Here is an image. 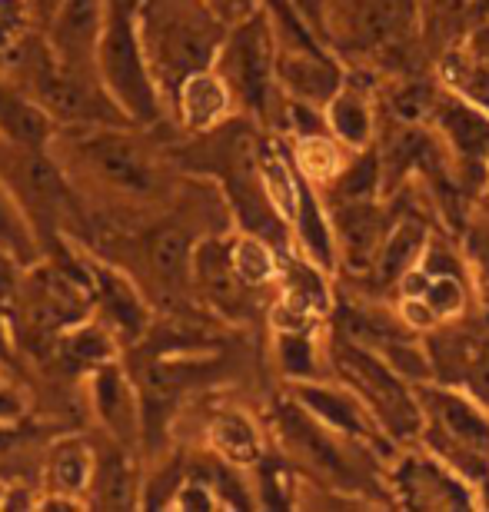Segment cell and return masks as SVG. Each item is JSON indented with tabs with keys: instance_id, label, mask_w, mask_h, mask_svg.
<instances>
[{
	"instance_id": "obj_22",
	"label": "cell",
	"mask_w": 489,
	"mask_h": 512,
	"mask_svg": "<svg viewBox=\"0 0 489 512\" xmlns=\"http://www.w3.org/2000/svg\"><path fill=\"white\" fill-rule=\"evenodd\" d=\"M340 233H343V240L350 243L353 256H366L380 243V220H376L370 210L350 207L346 213H340Z\"/></svg>"
},
{
	"instance_id": "obj_9",
	"label": "cell",
	"mask_w": 489,
	"mask_h": 512,
	"mask_svg": "<svg viewBox=\"0 0 489 512\" xmlns=\"http://www.w3.org/2000/svg\"><path fill=\"white\" fill-rule=\"evenodd\" d=\"M170 107L177 110L180 124L190 133H210V130H217L223 124V117L230 114L233 90L227 80L220 77L217 67L197 70V74H190L177 87Z\"/></svg>"
},
{
	"instance_id": "obj_20",
	"label": "cell",
	"mask_w": 489,
	"mask_h": 512,
	"mask_svg": "<svg viewBox=\"0 0 489 512\" xmlns=\"http://www.w3.org/2000/svg\"><path fill=\"white\" fill-rule=\"evenodd\" d=\"M230 260H233V270H237L243 286H260L277 273L273 250L257 237V233H247V237H240L237 243H230Z\"/></svg>"
},
{
	"instance_id": "obj_24",
	"label": "cell",
	"mask_w": 489,
	"mask_h": 512,
	"mask_svg": "<svg viewBox=\"0 0 489 512\" xmlns=\"http://www.w3.org/2000/svg\"><path fill=\"white\" fill-rule=\"evenodd\" d=\"M330 120L333 130L350 143H363L370 137V114L356 97H336L330 104Z\"/></svg>"
},
{
	"instance_id": "obj_7",
	"label": "cell",
	"mask_w": 489,
	"mask_h": 512,
	"mask_svg": "<svg viewBox=\"0 0 489 512\" xmlns=\"http://www.w3.org/2000/svg\"><path fill=\"white\" fill-rule=\"evenodd\" d=\"M430 409L436 416V443L443 449H460L456 463L466 473L476 469V459L489 453V426L486 419L460 396L430 393Z\"/></svg>"
},
{
	"instance_id": "obj_14",
	"label": "cell",
	"mask_w": 489,
	"mask_h": 512,
	"mask_svg": "<svg viewBox=\"0 0 489 512\" xmlns=\"http://www.w3.org/2000/svg\"><path fill=\"white\" fill-rule=\"evenodd\" d=\"M277 77L283 80V87H290L300 100H310V104H326L336 94V70L317 50L287 47L277 57Z\"/></svg>"
},
{
	"instance_id": "obj_18",
	"label": "cell",
	"mask_w": 489,
	"mask_h": 512,
	"mask_svg": "<svg viewBox=\"0 0 489 512\" xmlns=\"http://www.w3.org/2000/svg\"><path fill=\"white\" fill-rule=\"evenodd\" d=\"M257 170H260L263 190H267V197L273 203V210H277V217L297 220L300 207H303V193L297 187V180H293L287 160H283L277 150L257 147Z\"/></svg>"
},
{
	"instance_id": "obj_10",
	"label": "cell",
	"mask_w": 489,
	"mask_h": 512,
	"mask_svg": "<svg viewBox=\"0 0 489 512\" xmlns=\"http://www.w3.org/2000/svg\"><path fill=\"white\" fill-rule=\"evenodd\" d=\"M60 124L17 84L0 70V137L10 143H24V147L50 150Z\"/></svg>"
},
{
	"instance_id": "obj_16",
	"label": "cell",
	"mask_w": 489,
	"mask_h": 512,
	"mask_svg": "<svg viewBox=\"0 0 489 512\" xmlns=\"http://www.w3.org/2000/svg\"><path fill=\"white\" fill-rule=\"evenodd\" d=\"M0 250L17 256L24 266L44 260V247H40L34 223H30L24 207H20L17 197L10 193L4 177H0Z\"/></svg>"
},
{
	"instance_id": "obj_17",
	"label": "cell",
	"mask_w": 489,
	"mask_h": 512,
	"mask_svg": "<svg viewBox=\"0 0 489 512\" xmlns=\"http://www.w3.org/2000/svg\"><path fill=\"white\" fill-rule=\"evenodd\" d=\"M207 439L213 446L223 463L230 466H243V463H253L260 456V436L257 429L247 416L240 413H220L210 419V429H207Z\"/></svg>"
},
{
	"instance_id": "obj_33",
	"label": "cell",
	"mask_w": 489,
	"mask_h": 512,
	"mask_svg": "<svg viewBox=\"0 0 489 512\" xmlns=\"http://www.w3.org/2000/svg\"><path fill=\"white\" fill-rule=\"evenodd\" d=\"M4 489H7V486H4V483H0V503H4Z\"/></svg>"
},
{
	"instance_id": "obj_6",
	"label": "cell",
	"mask_w": 489,
	"mask_h": 512,
	"mask_svg": "<svg viewBox=\"0 0 489 512\" xmlns=\"http://www.w3.org/2000/svg\"><path fill=\"white\" fill-rule=\"evenodd\" d=\"M90 406H94L97 423L104 426L110 439L124 446H137L144 433V413H140V389L137 380L120 370V363H104L87 376Z\"/></svg>"
},
{
	"instance_id": "obj_25",
	"label": "cell",
	"mask_w": 489,
	"mask_h": 512,
	"mask_svg": "<svg viewBox=\"0 0 489 512\" xmlns=\"http://www.w3.org/2000/svg\"><path fill=\"white\" fill-rule=\"evenodd\" d=\"M30 7L27 0H0V60L30 34Z\"/></svg>"
},
{
	"instance_id": "obj_13",
	"label": "cell",
	"mask_w": 489,
	"mask_h": 512,
	"mask_svg": "<svg viewBox=\"0 0 489 512\" xmlns=\"http://www.w3.org/2000/svg\"><path fill=\"white\" fill-rule=\"evenodd\" d=\"M277 423H280V433L283 439L297 449V453L307 459L310 466H317L320 473L326 476H336V479H350L346 473V463H343V456H340V449H336L330 439L323 436V429L313 423V419L307 413H300V409H280V416H277Z\"/></svg>"
},
{
	"instance_id": "obj_31",
	"label": "cell",
	"mask_w": 489,
	"mask_h": 512,
	"mask_svg": "<svg viewBox=\"0 0 489 512\" xmlns=\"http://www.w3.org/2000/svg\"><path fill=\"white\" fill-rule=\"evenodd\" d=\"M27 413V403H24V393L7 383H0V429L4 426H14L20 423Z\"/></svg>"
},
{
	"instance_id": "obj_30",
	"label": "cell",
	"mask_w": 489,
	"mask_h": 512,
	"mask_svg": "<svg viewBox=\"0 0 489 512\" xmlns=\"http://www.w3.org/2000/svg\"><path fill=\"white\" fill-rule=\"evenodd\" d=\"M426 306H430L433 316H450L463 306V290L460 283L450 280V276H440V280H433L430 293H426Z\"/></svg>"
},
{
	"instance_id": "obj_5",
	"label": "cell",
	"mask_w": 489,
	"mask_h": 512,
	"mask_svg": "<svg viewBox=\"0 0 489 512\" xmlns=\"http://www.w3.org/2000/svg\"><path fill=\"white\" fill-rule=\"evenodd\" d=\"M90 296H94V316L104 320L117 333L120 343H140L154 323L147 296L140 293L134 276L124 273L120 266L100 260L94 253H84Z\"/></svg>"
},
{
	"instance_id": "obj_4",
	"label": "cell",
	"mask_w": 489,
	"mask_h": 512,
	"mask_svg": "<svg viewBox=\"0 0 489 512\" xmlns=\"http://www.w3.org/2000/svg\"><path fill=\"white\" fill-rule=\"evenodd\" d=\"M220 77L227 80L233 97H240L253 114H263L273 87V70H277V57H273V27L267 17L250 14L247 20L233 24L220 47L217 64Z\"/></svg>"
},
{
	"instance_id": "obj_23",
	"label": "cell",
	"mask_w": 489,
	"mask_h": 512,
	"mask_svg": "<svg viewBox=\"0 0 489 512\" xmlns=\"http://www.w3.org/2000/svg\"><path fill=\"white\" fill-rule=\"evenodd\" d=\"M297 160L300 170L307 173L310 180H330L336 167H340V153H336L333 143H326V137H303L297 147Z\"/></svg>"
},
{
	"instance_id": "obj_1",
	"label": "cell",
	"mask_w": 489,
	"mask_h": 512,
	"mask_svg": "<svg viewBox=\"0 0 489 512\" xmlns=\"http://www.w3.org/2000/svg\"><path fill=\"white\" fill-rule=\"evenodd\" d=\"M137 127H60L50 153L57 157L67 180L90 183L97 193L114 200H157L163 190L160 163L154 160Z\"/></svg>"
},
{
	"instance_id": "obj_26",
	"label": "cell",
	"mask_w": 489,
	"mask_h": 512,
	"mask_svg": "<svg viewBox=\"0 0 489 512\" xmlns=\"http://www.w3.org/2000/svg\"><path fill=\"white\" fill-rule=\"evenodd\" d=\"M446 127L453 130L456 143H460L466 153H483L489 147V127L480 117H473L470 110H450Z\"/></svg>"
},
{
	"instance_id": "obj_27",
	"label": "cell",
	"mask_w": 489,
	"mask_h": 512,
	"mask_svg": "<svg viewBox=\"0 0 489 512\" xmlns=\"http://www.w3.org/2000/svg\"><path fill=\"white\" fill-rule=\"evenodd\" d=\"M173 509H183V512H213L220 509V496L217 489H213L203 476H187L180 486L177 499H173Z\"/></svg>"
},
{
	"instance_id": "obj_28",
	"label": "cell",
	"mask_w": 489,
	"mask_h": 512,
	"mask_svg": "<svg viewBox=\"0 0 489 512\" xmlns=\"http://www.w3.org/2000/svg\"><path fill=\"white\" fill-rule=\"evenodd\" d=\"M280 360H283V370L293 373V376H297V373H313V350H310V343L300 336V330H283Z\"/></svg>"
},
{
	"instance_id": "obj_8",
	"label": "cell",
	"mask_w": 489,
	"mask_h": 512,
	"mask_svg": "<svg viewBox=\"0 0 489 512\" xmlns=\"http://www.w3.org/2000/svg\"><path fill=\"white\" fill-rule=\"evenodd\" d=\"M140 486H144V476L137 469L134 446L110 439V446L97 453V469H94L87 503L94 509H117V512L140 509Z\"/></svg>"
},
{
	"instance_id": "obj_11",
	"label": "cell",
	"mask_w": 489,
	"mask_h": 512,
	"mask_svg": "<svg viewBox=\"0 0 489 512\" xmlns=\"http://www.w3.org/2000/svg\"><path fill=\"white\" fill-rule=\"evenodd\" d=\"M54 353H57V363L64 366V370H70V373L77 370V373L90 376L97 366L117 360L120 340L104 320L87 316V320H80L77 326H70V330H64L57 336Z\"/></svg>"
},
{
	"instance_id": "obj_29",
	"label": "cell",
	"mask_w": 489,
	"mask_h": 512,
	"mask_svg": "<svg viewBox=\"0 0 489 512\" xmlns=\"http://www.w3.org/2000/svg\"><path fill=\"white\" fill-rule=\"evenodd\" d=\"M416 243H420V233L416 230H400L396 237L390 240V247L383 253V276H396L410 266L413 253H416Z\"/></svg>"
},
{
	"instance_id": "obj_2",
	"label": "cell",
	"mask_w": 489,
	"mask_h": 512,
	"mask_svg": "<svg viewBox=\"0 0 489 512\" xmlns=\"http://www.w3.org/2000/svg\"><path fill=\"white\" fill-rule=\"evenodd\" d=\"M134 10L150 74L170 107L183 80L217 64L227 24L203 0H134Z\"/></svg>"
},
{
	"instance_id": "obj_3",
	"label": "cell",
	"mask_w": 489,
	"mask_h": 512,
	"mask_svg": "<svg viewBox=\"0 0 489 512\" xmlns=\"http://www.w3.org/2000/svg\"><path fill=\"white\" fill-rule=\"evenodd\" d=\"M94 67L110 100L124 110L134 127H154L167 114V100L150 74L144 40L137 30L134 0H104Z\"/></svg>"
},
{
	"instance_id": "obj_15",
	"label": "cell",
	"mask_w": 489,
	"mask_h": 512,
	"mask_svg": "<svg viewBox=\"0 0 489 512\" xmlns=\"http://www.w3.org/2000/svg\"><path fill=\"white\" fill-rule=\"evenodd\" d=\"M144 260L163 286H180L190 280L193 243L180 227H157L144 243Z\"/></svg>"
},
{
	"instance_id": "obj_19",
	"label": "cell",
	"mask_w": 489,
	"mask_h": 512,
	"mask_svg": "<svg viewBox=\"0 0 489 512\" xmlns=\"http://www.w3.org/2000/svg\"><path fill=\"white\" fill-rule=\"evenodd\" d=\"M343 366H346V373L360 380V386L366 389V393H373V399L380 403V409L390 419L410 413V403H406L400 383H396L393 376L383 370V366H376L373 360H366V356H360V353H346L343 356Z\"/></svg>"
},
{
	"instance_id": "obj_12",
	"label": "cell",
	"mask_w": 489,
	"mask_h": 512,
	"mask_svg": "<svg viewBox=\"0 0 489 512\" xmlns=\"http://www.w3.org/2000/svg\"><path fill=\"white\" fill-rule=\"evenodd\" d=\"M94 469H97V449L87 443L84 436H64L57 439L54 446L47 449V493H60V496H74L84 499L90 493V483H94Z\"/></svg>"
},
{
	"instance_id": "obj_32",
	"label": "cell",
	"mask_w": 489,
	"mask_h": 512,
	"mask_svg": "<svg viewBox=\"0 0 489 512\" xmlns=\"http://www.w3.org/2000/svg\"><path fill=\"white\" fill-rule=\"evenodd\" d=\"M223 24H240L253 14V0H203Z\"/></svg>"
},
{
	"instance_id": "obj_21",
	"label": "cell",
	"mask_w": 489,
	"mask_h": 512,
	"mask_svg": "<svg viewBox=\"0 0 489 512\" xmlns=\"http://www.w3.org/2000/svg\"><path fill=\"white\" fill-rule=\"evenodd\" d=\"M300 403L336 429H346V433H366L363 416L356 413V406L350 403V399H343L336 393H323V389H313V386H303Z\"/></svg>"
}]
</instances>
